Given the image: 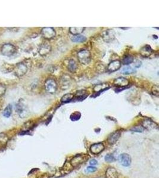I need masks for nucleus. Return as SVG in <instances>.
I'll use <instances>...</instances> for the list:
<instances>
[{"mask_svg":"<svg viewBox=\"0 0 159 178\" xmlns=\"http://www.w3.org/2000/svg\"><path fill=\"white\" fill-rule=\"evenodd\" d=\"M143 127L148 129H155L157 128V124L150 120H145L142 123Z\"/></svg>","mask_w":159,"mask_h":178,"instance_id":"obj_18","label":"nucleus"},{"mask_svg":"<svg viewBox=\"0 0 159 178\" xmlns=\"http://www.w3.org/2000/svg\"><path fill=\"white\" fill-rule=\"evenodd\" d=\"M119 161L120 163L125 167H128L131 164V157L126 153H123L120 154L119 157Z\"/></svg>","mask_w":159,"mask_h":178,"instance_id":"obj_7","label":"nucleus"},{"mask_svg":"<svg viewBox=\"0 0 159 178\" xmlns=\"http://www.w3.org/2000/svg\"><path fill=\"white\" fill-rule=\"evenodd\" d=\"M41 34L44 39L47 40H50L55 36L56 33L53 28L46 27L44 28L41 30Z\"/></svg>","mask_w":159,"mask_h":178,"instance_id":"obj_5","label":"nucleus"},{"mask_svg":"<svg viewBox=\"0 0 159 178\" xmlns=\"http://www.w3.org/2000/svg\"><path fill=\"white\" fill-rule=\"evenodd\" d=\"M120 29H129V28H120Z\"/></svg>","mask_w":159,"mask_h":178,"instance_id":"obj_35","label":"nucleus"},{"mask_svg":"<svg viewBox=\"0 0 159 178\" xmlns=\"http://www.w3.org/2000/svg\"><path fill=\"white\" fill-rule=\"evenodd\" d=\"M27 67L25 64L23 62H20L17 64L14 67V71L15 73V75L17 77H22L23 76L27 71Z\"/></svg>","mask_w":159,"mask_h":178,"instance_id":"obj_4","label":"nucleus"},{"mask_svg":"<svg viewBox=\"0 0 159 178\" xmlns=\"http://www.w3.org/2000/svg\"><path fill=\"white\" fill-rule=\"evenodd\" d=\"M86 38L85 36H82L81 34H78V35H75L71 37V40L73 42H76V43H81V42H83L85 41H86Z\"/></svg>","mask_w":159,"mask_h":178,"instance_id":"obj_24","label":"nucleus"},{"mask_svg":"<svg viewBox=\"0 0 159 178\" xmlns=\"http://www.w3.org/2000/svg\"><path fill=\"white\" fill-rule=\"evenodd\" d=\"M16 48L12 44L6 43L2 46L1 48V54L7 57H10L14 55L16 52Z\"/></svg>","mask_w":159,"mask_h":178,"instance_id":"obj_2","label":"nucleus"},{"mask_svg":"<svg viewBox=\"0 0 159 178\" xmlns=\"http://www.w3.org/2000/svg\"><path fill=\"white\" fill-rule=\"evenodd\" d=\"M89 164L91 165V166H95V165H97L98 164V162L95 160V159H92L91 160L89 161Z\"/></svg>","mask_w":159,"mask_h":178,"instance_id":"obj_34","label":"nucleus"},{"mask_svg":"<svg viewBox=\"0 0 159 178\" xmlns=\"http://www.w3.org/2000/svg\"><path fill=\"white\" fill-rule=\"evenodd\" d=\"M132 130L136 132H141L144 130V128L142 126H136L133 128Z\"/></svg>","mask_w":159,"mask_h":178,"instance_id":"obj_33","label":"nucleus"},{"mask_svg":"<svg viewBox=\"0 0 159 178\" xmlns=\"http://www.w3.org/2000/svg\"><path fill=\"white\" fill-rule=\"evenodd\" d=\"M5 91H6V86L3 84L0 83V97L2 96L5 94Z\"/></svg>","mask_w":159,"mask_h":178,"instance_id":"obj_31","label":"nucleus"},{"mask_svg":"<svg viewBox=\"0 0 159 178\" xmlns=\"http://www.w3.org/2000/svg\"><path fill=\"white\" fill-rule=\"evenodd\" d=\"M97 170V169L95 167H94L92 166L88 167L86 169V172H87L88 173H92V172H95Z\"/></svg>","mask_w":159,"mask_h":178,"instance_id":"obj_32","label":"nucleus"},{"mask_svg":"<svg viewBox=\"0 0 159 178\" xmlns=\"http://www.w3.org/2000/svg\"><path fill=\"white\" fill-rule=\"evenodd\" d=\"M135 72H136V70L135 68H133L132 67H130V66L125 67L123 69H122V70H121V73L122 74H126V75L133 74Z\"/></svg>","mask_w":159,"mask_h":178,"instance_id":"obj_25","label":"nucleus"},{"mask_svg":"<svg viewBox=\"0 0 159 178\" xmlns=\"http://www.w3.org/2000/svg\"><path fill=\"white\" fill-rule=\"evenodd\" d=\"M81 117V114L80 112H75L74 113H73L71 116H70V119L72 121H76L80 119V118Z\"/></svg>","mask_w":159,"mask_h":178,"instance_id":"obj_28","label":"nucleus"},{"mask_svg":"<svg viewBox=\"0 0 159 178\" xmlns=\"http://www.w3.org/2000/svg\"><path fill=\"white\" fill-rule=\"evenodd\" d=\"M86 159L87 156L85 155H78L71 160V164L73 166H76L78 165H80L82 162H84Z\"/></svg>","mask_w":159,"mask_h":178,"instance_id":"obj_15","label":"nucleus"},{"mask_svg":"<svg viewBox=\"0 0 159 178\" xmlns=\"http://www.w3.org/2000/svg\"><path fill=\"white\" fill-rule=\"evenodd\" d=\"M67 70L71 73H75L78 69V64L73 59H70L67 61V64H66Z\"/></svg>","mask_w":159,"mask_h":178,"instance_id":"obj_16","label":"nucleus"},{"mask_svg":"<svg viewBox=\"0 0 159 178\" xmlns=\"http://www.w3.org/2000/svg\"><path fill=\"white\" fill-rule=\"evenodd\" d=\"M122 63L119 60H114L109 63L107 70L109 73H113L117 71L121 67Z\"/></svg>","mask_w":159,"mask_h":178,"instance_id":"obj_8","label":"nucleus"},{"mask_svg":"<svg viewBox=\"0 0 159 178\" xmlns=\"http://www.w3.org/2000/svg\"><path fill=\"white\" fill-rule=\"evenodd\" d=\"M104 150V146L103 143H99L94 144L90 147L91 152L94 154H98Z\"/></svg>","mask_w":159,"mask_h":178,"instance_id":"obj_14","label":"nucleus"},{"mask_svg":"<svg viewBox=\"0 0 159 178\" xmlns=\"http://www.w3.org/2000/svg\"><path fill=\"white\" fill-rule=\"evenodd\" d=\"M12 113V106L11 105H8L4 111L3 115L5 118H9Z\"/></svg>","mask_w":159,"mask_h":178,"instance_id":"obj_27","label":"nucleus"},{"mask_svg":"<svg viewBox=\"0 0 159 178\" xmlns=\"http://www.w3.org/2000/svg\"><path fill=\"white\" fill-rule=\"evenodd\" d=\"M78 58L82 64L87 65L91 60V53L87 49H82L78 53Z\"/></svg>","mask_w":159,"mask_h":178,"instance_id":"obj_1","label":"nucleus"},{"mask_svg":"<svg viewBox=\"0 0 159 178\" xmlns=\"http://www.w3.org/2000/svg\"><path fill=\"white\" fill-rule=\"evenodd\" d=\"M76 100L78 101H82L84 99L86 98V97L88 96V94H86V90H80L76 93Z\"/></svg>","mask_w":159,"mask_h":178,"instance_id":"obj_23","label":"nucleus"},{"mask_svg":"<svg viewBox=\"0 0 159 178\" xmlns=\"http://www.w3.org/2000/svg\"><path fill=\"white\" fill-rule=\"evenodd\" d=\"M151 92H152L153 95H154L155 96L158 97L159 94V86H157V85L154 86L151 89Z\"/></svg>","mask_w":159,"mask_h":178,"instance_id":"obj_30","label":"nucleus"},{"mask_svg":"<svg viewBox=\"0 0 159 178\" xmlns=\"http://www.w3.org/2000/svg\"><path fill=\"white\" fill-rule=\"evenodd\" d=\"M44 86L45 90L50 94L55 93L57 90L58 87L56 81L53 79H47L45 82Z\"/></svg>","mask_w":159,"mask_h":178,"instance_id":"obj_3","label":"nucleus"},{"mask_svg":"<svg viewBox=\"0 0 159 178\" xmlns=\"http://www.w3.org/2000/svg\"><path fill=\"white\" fill-rule=\"evenodd\" d=\"M74 97V95L72 93H67L62 96L61 102L64 103H67L71 102Z\"/></svg>","mask_w":159,"mask_h":178,"instance_id":"obj_22","label":"nucleus"},{"mask_svg":"<svg viewBox=\"0 0 159 178\" xmlns=\"http://www.w3.org/2000/svg\"><path fill=\"white\" fill-rule=\"evenodd\" d=\"M106 178H118V173L114 168H108L106 171Z\"/></svg>","mask_w":159,"mask_h":178,"instance_id":"obj_19","label":"nucleus"},{"mask_svg":"<svg viewBox=\"0 0 159 178\" xmlns=\"http://www.w3.org/2000/svg\"><path fill=\"white\" fill-rule=\"evenodd\" d=\"M133 62V58L131 55H125L121 63L125 65H128L132 64Z\"/></svg>","mask_w":159,"mask_h":178,"instance_id":"obj_26","label":"nucleus"},{"mask_svg":"<svg viewBox=\"0 0 159 178\" xmlns=\"http://www.w3.org/2000/svg\"><path fill=\"white\" fill-rule=\"evenodd\" d=\"M72 79L71 77L67 74L63 75L60 79V86L63 90L67 89L72 85Z\"/></svg>","mask_w":159,"mask_h":178,"instance_id":"obj_6","label":"nucleus"},{"mask_svg":"<svg viewBox=\"0 0 159 178\" xmlns=\"http://www.w3.org/2000/svg\"><path fill=\"white\" fill-rule=\"evenodd\" d=\"M16 111L19 116L22 118L27 117V115L29 113L26 106L23 102H19L17 104L16 106Z\"/></svg>","mask_w":159,"mask_h":178,"instance_id":"obj_9","label":"nucleus"},{"mask_svg":"<svg viewBox=\"0 0 159 178\" xmlns=\"http://www.w3.org/2000/svg\"><path fill=\"white\" fill-rule=\"evenodd\" d=\"M101 36L105 42H110L115 38V33L113 30H107L103 33Z\"/></svg>","mask_w":159,"mask_h":178,"instance_id":"obj_10","label":"nucleus"},{"mask_svg":"<svg viewBox=\"0 0 159 178\" xmlns=\"http://www.w3.org/2000/svg\"><path fill=\"white\" fill-rule=\"evenodd\" d=\"M113 83L117 87L125 88L129 85V81L125 77H119L114 80Z\"/></svg>","mask_w":159,"mask_h":178,"instance_id":"obj_11","label":"nucleus"},{"mask_svg":"<svg viewBox=\"0 0 159 178\" xmlns=\"http://www.w3.org/2000/svg\"><path fill=\"white\" fill-rule=\"evenodd\" d=\"M85 29V28L82 27H71L69 28V32L73 36L78 35L82 33Z\"/></svg>","mask_w":159,"mask_h":178,"instance_id":"obj_21","label":"nucleus"},{"mask_svg":"<svg viewBox=\"0 0 159 178\" xmlns=\"http://www.w3.org/2000/svg\"><path fill=\"white\" fill-rule=\"evenodd\" d=\"M121 133L120 131H116L112 133L108 138L107 141L110 144H115L120 138Z\"/></svg>","mask_w":159,"mask_h":178,"instance_id":"obj_17","label":"nucleus"},{"mask_svg":"<svg viewBox=\"0 0 159 178\" xmlns=\"http://www.w3.org/2000/svg\"><path fill=\"white\" fill-rule=\"evenodd\" d=\"M105 161L107 162H108V163H111V162H113L116 160L114 157L113 156V154H107L106 156H105Z\"/></svg>","mask_w":159,"mask_h":178,"instance_id":"obj_29","label":"nucleus"},{"mask_svg":"<svg viewBox=\"0 0 159 178\" xmlns=\"http://www.w3.org/2000/svg\"><path fill=\"white\" fill-rule=\"evenodd\" d=\"M51 50V47L50 46V45L48 43H42L39 49V53L42 56H44L47 55L48 54H49Z\"/></svg>","mask_w":159,"mask_h":178,"instance_id":"obj_13","label":"nucleus"},{"mask_svg":"<svg viewBox=\"0 0 159 178\" xmlns=\"http://www.w3.org/2000/svg\"><path fill=\"white\" fill-rule=\"evenodd\" d=\"M108 89H109V86L107 83H100L96 85L94 88V91L96 92V93H100V92L103 91Z\"/></svg>","mask_w":159,"mask_h":178,"instance_id":"obj_20","label":"nucleus"},{"mask_svg":"<svg viewBox=\"0 0 159 178\" xmlns=\"http://www.w3.org/2000/svg\"><path fill=\"white\" fill-rule=\"evenodd\" d=\"M153 52V50L151 48V46L148 45H146L143 46L139 51L140 55L144 58H147L150 57L151 54Z\"/></svg>","mask_w":159,"mask_h":178,"instance_id":"obj_12","label":"nucleus"}]
</instances>
